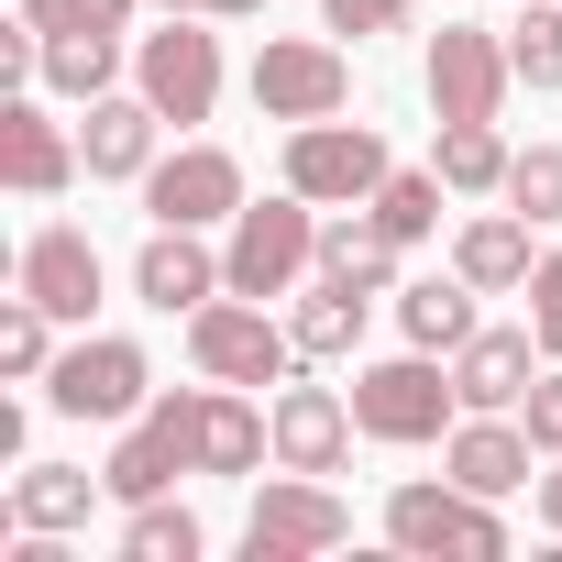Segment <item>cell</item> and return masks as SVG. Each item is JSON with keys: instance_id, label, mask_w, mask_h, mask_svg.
<instances>
[{"instance_id": "484cf974", "label": "cell", "mask_w": 562, "mask_h": 562, "mask_svg": "<svg viewBox=\"0 0 562 562\" xmlns=\"http://www.w3.org/2000/svg\"><path fill=\"white\" fill-rule=\"evenodd\" d=\"M507 155H518V144H507L496 122H441V133H430V166H441L452 199H496V188H507Z\"/></svg>"}, {"instance_id": "44dd1931", "label": "cell", "mask_w": 562, "mask_h": 562, "mask_svg": "<svg viewBox=\"0 0 562 562\" xmlns=\"http://www.w3.org/2000/svg\"><path fill=\"white\" fill-rule=\"evenodd\" d=\"M474 276L463 265H441V276H397V342H419V353H463L485 321H474Z\"/></svg>"}, {"instance_id": "ac0fdd59", "label": "cell", "mask_w": 562, "mask_h": 562, "mask_svg": "<svg viewBox=\"0 0 562 562\" xmlns=\"http://www.w3.org/2000/svg\"><path fill=\"white\" fill-rule=\"evenodd\" d=\"M78 155H89V177H111V188H144V166L166 155V111H155L144 89H111V100H89V122H78Z\"/></svg>"}, {"instance_id": "277c9868", "label": "cell", "mask_w": 562, "mask_h": 562, "mask_svg": "<svg viewBox=\"0 0 562 562\" xmlns=\"http://www.w3.org/2000/svg\"><path fill=\"white\" fill-rule=\"evenodd\" d=\"M188 364L210 375V386H288L310 353H299V331L276 321L265 299H210V310H188Z\"/></svg>"}, {"instance_id": "836d02e7", "label": "cell", "mask_w": 562, "mask_h": 562, "mask_svg": "<svg viewBox=\"0 0 562 562\" xmlns=\"http://www.w3.org/2000/svg\"><path fill=\"white\" fill-rule=\"evenodd\" d=\"M408 12H419V0H321V34H408Z\"/></svg>"}, {"instance_id": "d590c367", "label": "cell", "mask_w": 562, "mask_h": 562, "mask_svg": "<svg viewBox=\"0 0 562 562\" xmlns=\"http://www.w3.org/2000/svg\"><path fill=\"white\" fill-rule=\"evenodd\" d=\"M529 507H540V529H551V540H562V452H551V474H540V485H529Z\"/></svg>"}, {"instance_id": "8d00e7d4", "label": "cell", "mask_w": 562, "mask_h": 562, "mask_svg": "<svg viewBox=\"0 0 562 562\" xmlns=\"http://www.w3.org/2000/svg\"><path fill=\"white\" fill-rule=\"evenodd\" d=\"M155 12H210V23H254L265 0H155Z\"/></svg>"}, {"instance_id": "9c48e42d", "label": "cell", "mask_w": 562, "mask_h": 562, "mask_svg": "<svg viewBox=\"0 0 562 562\" xmlns=\"http://www.w3.org/2000/svg\"><path fill=\"white\" fill-rule=\"evenodd\" d=\"M243 89H254L265 122H331V111H353V56L331 34H265Z\"/></svg>"}, {"instance_id": "3957f363", "label": "cell", "mask_w": 562, "mask_h": 562, "mask_svg": "<svg viewBox=\"0 0 562 562\" xmlns=\"http://www.w3.org/2000/svg\"><path fill=\"white\" fill-rule=\"evenodd\" d=\"M386 551H408V562H507V518H496V496H474L452 474H408V485H386Z\"/></svg>"}, {"instance_id": "7a4b0ae2", "label": "cell", "mask_w": 562, "mask_h": 562, "mask_svg": "<svg viewBox=\"0 0 562 562\" xmlns=\"http://www.w3.org/2000/svg\"><path fill=\"white\" fill-rule=\"evenodd\" d=\"M353 419H364V441H386V452H430V441H452V419H463V386H452V353H386V364H353Z\"/></svg>"}, {"instance_id": "f1b7e54d", "label": "cell", "mask_w": 562, "mask_h": 562, "mask_svg": "<svg viewBox=\"0 0 562 562\" xmlns=\"http://www.w3.org/2000/svg\"><path fill=\"white\" fill-rule=\"evenodd\" d=\"M56 331H67V321H56L45 299H23V288H12V310H0V375H12V386H45V364L67 353Z\"/></svg>"}, {"instance_id": "30bf717a", "label": "cell", "mask_w": 562, "mask_h": 562, "mask_svg": "<svg viewBox=\"0 0 562 562\" xmlns=\"http://www.w3.org/2000/svg\"><path fill=\"white\" fill-rule=\"evenodd\" d=\"M397 177V155H386V133L375 122H288V188L299 199H321V210H364L375 188Z\"/></svg>"}, {"instance_id": "ffe728a7", "label": "cell", "mask_w": 562, "mask_h": 562, "mask_svg": "<svg viewBox=\"0 0 562 562\" xmlns=\"http://www.w3.org/2000/svg\"><path fill=\"white\" fill-rule=\"evenodd\" d=\"M540 364H551V353H540V331H529V321H485V331L452 353V386H463V408H518Z\"/></svg>"}, {"instance_id": "2e32d148", "label": "cell", "mask_w": 562, "mask_h": 562, "mask_svg": "<svg viewBox=\"0 0 562 562\" xmlns=\"http://www.w3.org/2000/svg\"><path fill=\"white\" fill-rule=\"evenodd\" d=\"M441 474L474 485V496H518V485H540V441H529L518 408H463L452 441H441Z\"/></svg>"}, {"instance_id": "f546056e", "label": "cell", "mask_w": 562, "mask_h": 562, "mask_svg": "<svg viewBox=\"0 0 562 562\" xmlns=\"http://www.w3.org/2000/svg\"><path fill=\"white\" fill-rule=\"evenodd\" d=\"M507 67H518V89H562V0H518V23H507Z\"/></svg>"}, {"instance_id": "4dcf8cb0", "label": "cell", "mask_w": 562, "mask_h": 562, "mask_svg": "<svg viewBox=\"0 0 562 562\" xmlns=\"http://www.w3.org/2000/svg\"><path fill=\"white\" fill-rule=\"evenodd\" d=\"M496 199H507V210H529V221H562V144H518Z\"/></svg>"}, {"instance_id": "e0dca14e", "label": "cell", "mask_w": 562, "mask_h": 562, "mask_svg": "<svg viewBox=\"0 0 562 562\" xmlns=\"http://www.w3.org/2000/svg\"><path fill=\"white\" fill-rule=\"evenodd\" d=\"M221 288H232V265H221V243H210V232H177V221H155V232H144V254H133V299H144V310L188 321V310H210Z\"/></svg>"}, {"instance_id": "4316f807", "label": "cell", "mask_w": 562, "mask_h": 562, "mask_svg": "<svg viewBox=\"0 0 562 562\" xmlns=\"http://www.w3.org/2000/svg\"><path fill=\"white\" fill-rule=\"evenodd\" d=\"M441 199H452V188H441V166H397V177H386L364 210L386 221V243H397V254H419V243L441 232Z\"/></svg>"}, {"instance_id": "8fae6325", "label": "cell", "mask_w": 562, "mask_h": 562, "mask_svg": "<svg viewBox=\"0 0 562 562\" xmlns=\"http://www.w3.org/2000/svg\"><path fill=\"white\" fill-rule=\"evenodd\" d=\"M419 89H430L441 122H507V89H518L507 34H485V23H441L430 56H419Z\"/></svg>"}, {"instance_id": "5b68a950", "label": "cell", "mask_w": 562, "mask_h": 562, "mask_svg": "<svg viewBox=\"0 0 562 562\" xmlns=\"http://www.w3.org/2000/svg\"><path fill=\"white\" fill-rule=\"evenodd\" d=\"M221 34H210V12H166L155 34H133V89L166 111V133H199L210 111H221Z\"/></svg>"}, {"instance_id": "5bb4252c", "label": "cell", "mask_w": 562, "mask_h": 562, "mask_svg": "<svg viewBox=\"0 0 562 562\" xmlns=\"http://www.w3.org/2000/svg\"><path fill=\"white\" fill-rule=\"evenodd\" d=\"M265 419H276V463H288V474H342V463H353V441H364L353 386H310V375L276 386V397H265Z\"/></svg>"}, {"instance_id": "83f0119b", "label": "cell", "mask_w": 562, "mask_h": 562, "mask_svg": "<svg viewBox=\"0 0 562 562\" xmlns=\"http://www.w3.org/2000/svg\"><path fill=\"white\" fill-rule=\"evenodd\" d=\"M199 551H210L199 507H177V496H144V507H122V562H199Z\"/></svg>"}, {"instance_id": "ba28073f", "label": "cell", "mask_w": 562, "mask_h": 562, "mask_svg": "<svg viewBox=\"0 0 562 562\" xmlns=\"http://www.w3.org/2000/svg\"><path fill=\"white\" fill-rule=\"evenodd\" d=\"M111 507H144V496H177V474H199V386H155L122 441H111Z\"/></svg>"}, {"instance_id": "cb8c5ba5", "label": "cell", "mask_w": 562, "mask_h": 562, "mask_svg": "<svg viewBox=\"0 0 562 562\" xmlns=\"http://www.w3.org/2000/svg\"><path fill=\"white\" fill-rule=\"evenodd\" d=\"M111 496V474H89V463H23L12 474V529H89V507Z\"/></svg>"}, {"instance_id": "7402d4cb", "label": "cell", "mask_w": 562, "mask_h": 562, "mask_svg": "<svg viewBox=\"0 0 562 562\" xmlns=\"http://www.w3.org/2000/svg\"><path fill=\"white\" fill-rule=\"evenodd\" d=\"M529 232H540V221L496 199V210H474V221L452 232V265L474 276V288H485V299H518V288H529V265H540V254H529Z\"/></svg>"}, {"instance_id": "52a82bcc", "label": "cell", "mask_w": 562, "mask_h": 562, "mask_svg": "<svg viewBox=\"0 0 562 562\" xmlns=\"http://www.w3.org/2000/svg\"><path fill=\"white\" fill-rule=\"evenodd\" d=\"M353 540V507L331 496V474H254V507H243V562H321Z\"/></svg>"}, {"instance_id": "9a60e30c", "label": "cell", "mask_w": 562, "mask_h": 562, "mask_svg": "<svg viewBox=\"0 0 562 562\" xmlns=\"http://www.w3.org/2000/svg\"><path fill=\"white\" fill-rule=\"evenodd\" d=\"M0 177H12V199H67L78 177H89V155H78V133L34 100V89H12V100H0Z\"/></svg>"}, {"instance_id": "6da1fadb", "label": "cell", "mask_w": 562, "mask_h": 562, "mask_svg": "<svg viewBox=\"0 0 562 562\" xmlns=\"http://www.w3.org/2000/svg\"><path fill=\"white\" fill-rule=\"evenodd\" d=\"M221 265H232V299H299L321 276V199L276 188V199H243L232 232H221Z\"/></svg>"}, {"instance_id": "d4e9b609", "label": "cell", "mask_w": 562, "mask_h": 562, "mask_svg": "<svg viewBox=\"0 0 562 562\" xmlns=\"http://www.w3.org/2000/svg\"><path fill=\"white\" fill-rule=\"evenodd\" d=\"M321 265L353 276V288H375V299H397V243H386L375 210H321Z\"/></svg>"}, {"instance_id": "1f68e13d", "label": "cell", "mask_w": 562, "mask_h": 562, "mask_svg": "<svg viewBox=\"0 0 562 562\" xmlns=\"http://www.w3.org/2000/svg\"><path fill=\"white\" fill-rule=\"evenodd\" d=\"M133 12H155V0H23V23L45 34H133Z\"/></svg>"}, {"instance_id": "603a6c76", "label": "cell", "mask_w": 562, "mask_h": 562, "mask_svg": "<svg viewBox=\"0 0 562 562\" xmlns=\"http://www.w3.org/2000/svg\"><path fill=\"white\" fill-rule=\"evenodd\" d=\"M364 310H375V288H353V276H331V265H321L310 288L288 299V331H299V353H310V364H342V353L364 342Z\"/></svg>"}, {"instance_id": "4fadbf2b", "label": "cell", "mask_w": 562, "mask_h": 562, "mask_svg": "<svg viewBox=\"0 0 562 562\" xmlns=\"http://www.w3.org/2000/svg\"><path fill=\"white\" fill-rule=\"evenodd\" d=\"M12 288H23V299H45L67 331H89V321H100V299H111V265H100V243H89L78 221H45V232L12 254Z\"/></svg>"}, {"instance_id": "7c38bea8", "label": "cell", "mask_w": 562, "mask_h": 562, "mask_svg": "<svg viewBox=\"0 0 562 562\" xmlns=\"http://www.w3.org/2000/svg\"><path fill=\"white\" fill-rule=\"evenodd\" d=\"M232 210H243V155L232 144H177V155H155L144 166V221H177V232H232Z\"/></svg>"}, {"instance_id": "d6986e66", "label": "cell", "mask_w": 562, "mask_h": 562, "mask_svg": "<svg viewBox=\"0 0 562 562\" xmlns=\"http://www.w3.org/2000/svg\"><path fill=\"white\" fill-rule=\"evenodd\" d=\"M265 463H276V419L254 408V386H210V375H199V474L254 485Z\"/></svg>"}, {"instance_id": "8992f818", "label": "cell", "mask_w": 562, "mask_h": 562, "mask_svg": "<svg viewBox=\"0 0 562 562\" xmlns=\"http://www.w3.org/2000/svg\"><path fill=\"white\" fill-rule=\"evenodd\" d=\"M144 397H155V353H144L133 331H67V353L45 364V408H56V419L122 430Z\"/></svg>"}, {"instance_id": "d6a6232c", "label": "cell", "mask_w": 562, "mask_h": 562, "mask_svg": "<svg viewBox=\"0 0 562 562\" xmlns=\"http://www.w3.org/2000/svg\"><path fill=\"white\" fill-rule=\"evenodd\" d=\"M518 299H529V331H540V353L562 364V243L529 265V288H518Z\"/></svg>"}, {"instance_id": "e575fe53", "label": "cell", "mask_w": 562, "mask_h": 562, "mask_svg": "<svg viewBox=\"0 0 562 562\" xmlns=\"http://www.w3.org/2000/svg\"><path fill=\"white\" fill-rule=\"evenodd\" d=\"M518 419H529V441H540V463H551V452H562V364H540V375H529Z\"/></svg>"}]
</instances>
